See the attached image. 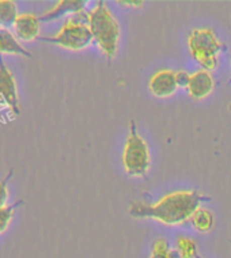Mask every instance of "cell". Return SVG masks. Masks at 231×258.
Returning <instances> with one entry per match:
<instances>
[{"mask_svg":"<svg viewBox=\"0 0 231 258\" xmlns=\"http://www.w3.org/2000/svg\"><path fill=\"white\" fill-rule=\"evenodd\" d=\"M148 89L158 98L171 97L178 89L176 82V72L170 70H162L152 76L148 83Z\"/></svg>","mask_w":231,"mask_h":258,"instance_id":"cell-7","label":"cell"},{"mask_svg":"<svg viewBox=\"0 0 231 258\" xmlns=\"http://www.w3.org/2000/svg\"><path fill=\"white\" fill-rule=\"evenodd\" d=\"M40 18L33 14H22L17 18L14 25L15 34L22 41L36 40L40 34Z\"/></svg>","mask_w":231,"mask_h":258,"instance_id":"cell-9","label":"cell"},{"mask_svg":"<svg viewBox=\"0 0 231 258\" xmlns=\"http://www.w3.org/2000/svg\"><path fill=\"white\" fill-rule=\"evenodd\" d=\"M171 251L169 245V240L164 238H158V239L152 243V254L155 255H166Z\"/></svg>","mask_w":231,"mask_h":258,"instance_id":"cell-16","label":"cell"},{"mask_svg":"<svg viewBox=\"0 0 231 258\" xmlns=\"http://www.w3.org/2000/svg\"><path fill=\"white\" fill-rule=\"evenodd\" d=\"M0 53L22 54L31 57L30 52H27L7 29H0Z\"/></svg>","mask_w":231,"mask_h":258,"instance_id":"cell-11","label":"cell"},{"mask_svg":"<svg viewBox=\"0 0 231 258\" xmlns=\"http://www.w3.org/2000/svg\"><path fill=\"white\" fill-rule=\"evenodd\" d=\"M0 105L9 106L15 116L21 114L17 83L11 71L5 66L2 56H0Z\"/></svg>","mask_w":231,"mask_h":258,"instance_id":"cell-6","label":"cell"},{"mask_svg":"<svg viewBox=\"0 0 231 258\" xmlns=\"http://www.w3.org/2000/svg\"><path fill=\"white\" fill-rule=\"evenodd\" d=\"M19 204H22V203H17L15 205L5 207V208L0 209V234L7 230V227L10 226V223H11V220H13L14 209L17 208Z\"/></svg>","mask_w":231,"mask_h":258,"instance_id":"cell-15","label":"cell"},{"mask_svg":"<svg viewBox=\"0 0 231 258\" xmlns=\"http://www.w3.org/2000/svg\"><path fill=\"white\" fill-rule=\"evenodd\" d=\"M90 13L85 10L70 15V18L64 22L62 30L53 37H41V41L50 44L60 45L70 50H82L93 44V34L89 27Z\"/></svg>","mask_w":231,"mask_h":258,"instance_id":"cell-3","label":"cell"},{"mask_svg":"<svg viewBox=\"0 0 231 258\" xmlns=\"http://www.w3.org/2000/svg\"><path fill=\"white\" fill-rule=\"evenodd\" d=\"M7 200H9L7 182L6 181H0V209L7 207Z\"/></svg>","mask_w":231,"mask_h":258,"instance_id":"cell-18","label":"cell"},{"mask_svg":"<svg viewBox=\"0 0 231 258\" xmlns=\"http://www.w3.org/2000/svg\"><path fill=\"white\" fill-rule=\"evenodd\" d=\"M18 9L13 0H0V26L14 27L18 18Z\"/></svg>","mask_w":231,"mask_h":258,"instance_id":"cell-12","label":"cell"},{"mask_svg":"<svg viewBox=\"0 0 231 258\" xmlns=\"http://www.w3.org/2000/svg\"><path fill=\"white\" fill-rule=\"evenodd\" d=\"M89 27L94 41L97 42L105 57L107 60H113L119 49L120 26L105 2L97 3V6L90 11Z\"/></svg>","mask_w":231,"mask_h":258,"instance_id":"cell-2","label":"cell"},{"mask_svg":"<svg viewBox=\"0 0 231 258\" xmlns=\"http://www.w3.org/2000/svg\"><path fill=\"white\" fill-rule=\"evenodd\" d=\"M191 80V74L187 71H177L176 72V82H177L178 87H188Z\"/></svg>","mask_w":231,"mask_h":258,"instance_id":"cell-17","label":"cell"},{"mask_svg":"<svg viewBox=\"0 0 231 258\" xmlns=\"http://www.w3.org/2000/svg\"><path fill=\"white\" fill-rule=\"evenodd\" d=\"M200 204L201 196L197 191L181 190L166 195L154 205L135 203L129 214L135 218L156 219L166 226H178L191 220Z\"/></svg>","mask_w":231,"mask_h":258,"instance_id":"cell-1","label":"cell"},{"mask_svg":"<svg viewBox=\"0 0 231 258\" xmlns=\"http://www.w3.org/2000/svg\"><path fill=\"white\" fill-rule=\"evenodd\" d=\"M176 247L180 258H197V246L191 238L178 236L176 239Z\"/></svg>","mask_w":231,"mask_h":258,"instance_id":"cell-14","label":"cell"},{"mask_svg":"<svg viewBox=\"0 0 231 258\" xmlns=\"http://www.w3.org/2000/svg\"><path fill=\"white\" fill-rule=\"evenodd\" d=\"M192 224H193V227L197 230L199 232H208L212 230L213 227V215L211 211L204 208H199L196 211L193 216L191 219Z\"/></svg>","mask_w":231,"mask_h":258,"instance_id":"cell-13","label":"cell"},{"mask_svg":"<svg viewBox=\"0 0 231 258\" xmlns=\"http://www.w3.org/2000/svg\"><path fill=\"white\" fill-rule=\"evenodd\" d=\"M123 165L125 171L132 177L146 175L151 165L148 146L146 140L139 135L134 121L129 126V135L123 151Z\"/></svg>","mask_w":231,"mask_h":258,"instance_id":"cell-5","label":"cell"},{"mask_svg":"<svg viewBox=\"0 0 231 258\" xmlns=\"http://www.w3.org/2000/svg\"><path fill=\"white\" fill-rule=\"evenodd\" d=\"M150 258H180L178 257V253L176 250H171L169 254H166V255H155V254H152Z\"/></svg>","mask_w":231,"mask_h":258,"instance_id":"cell-20","label":"cell"},{"mask_svg":"<svg viewBox=\"0 0 231 258\" xmlns=\"http://www.w3.org/2000/svg\"><path fill=\"white\" fill-rule=\"evenodd\" d=\"M119 5H123V6H131V7H142V6H144V2H125V0H123V2H119Z\"/></svg>","mask_w":231,"mask_h":258,"instance_id":"cell-19","label":"cell"},{"mask_svg":"<svg viewBox=\"0 0 231 258\" xmlns=\"http://www.w3.org/2000/svg\"><path fill=\"white\" fill-rule=\"evenodd\" d=\"M213 87H215V83H213L211 72L200 70V71L191 74V80L187 89L192 98L204 99L212 93Z\"/></svg>","mask_w":231,"mask_h":258,"instance_id":"cell-8","label":"cell"},{"mask_svg":"<svg viewBox=\"0 0 231 258\" xmlns=\"http://www.w3.org/2000/svg\"><path fill=\"white\" fill-rule=\"evenodd\" d=\"M86 2L82 0H62L53 9L49 10L48 13H45L42 17H40V21H54L64 17V15H74L76 13H80L85 10Z\"/></svg>","mask_w":231,"mask_h":258,"instance_id":"cell-10","label":"cell"},{"mask_svg":"<svg viewBox=\"0 0 231 258\" xmlns=\"http://www.w3.org/2000/svg\"><path fill=\"white\" fill-rule=\"evenodd\" d=\"M197 258H201V257H199V255H197Z\"/></svg>","mask_w":231,"mask_h":258,"instance_id":"cell-21","label":"cell"},{"mask_svg":"<svg viewBox=\"0 0 231 258\" xmlns=\"http://www.w3.org/2000/svg\"><path fill=\"white\" fill-rule=\"evenodd\" d=\"M188 46L192 57L200 64L204 71L211 72L216 70L222 44L211 27L195 29L188 38Z\"/></svg>","mask_w":231,"mask_h":258,"instance_id":"cell-4","label":"cell"}]
</instances>
